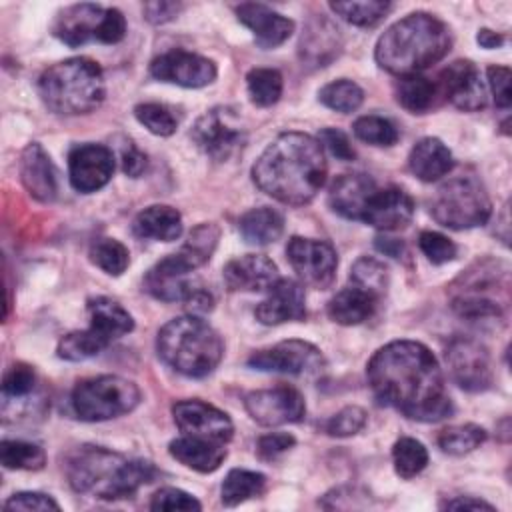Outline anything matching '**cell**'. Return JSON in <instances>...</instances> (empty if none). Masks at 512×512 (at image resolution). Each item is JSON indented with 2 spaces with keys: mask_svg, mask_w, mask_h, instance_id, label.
Instances as JSON below:
<instances>
[{
  "mask_svg": "<svg viewBox=\"0 0 512 512\" xmlns=\"http://www.w3.org/2000/svg\"><path fill=\"white\" fill-rule=\"evenodd\" d=\"M376 400L418 422L452 414V400L436 356L414 340H394L374 352L366 366Z\"/></svg>",
  "mask_w": 512,
  "mask_h": 512,
  "instance_id": "1",
  "label": "cell"
},
{
  "mask_svg": "<svg viewBox=\"0 0 512 512\" xmlns=\"http://www.w3.org/2000/svg\"><path fill=\"white\" fill-rule=\"evenodd\" d=\"M326 154L318 138L284 132L274 138L252 166L254 184L274 200L290 206L308 204L324 186Z\"/></svg>",
  "mask_w": 512,
  "mask_h": 512,
  "instance_id": "2",
  "label": "cell"
},
{
  "mask_svg": "<svg viewBox=\"0 0 512 512\" xmlns=\"http://www.w3.org/2000/svg\"><path fill=\"white\" fill-rule=\"evenodd\" d=\"M158 470L152 462L126 458L102 446H80L66 460V478L74 492L100 500L132 498L140 486L152 482Z\"/></svg>",
  "mask_w": 512,
  "mask_h": 512,
  "instance_id": "3",
  "label": "cell"
},
{
  "mask_svg": "<svg viewBox=\"0 0 512 512\" xmlns=\"http://www.w3.org/2000/svg\"><path fill=\"white\" fill-rule=\"evenodd\" d=\"M452 46L448 26L432 14L414 12L394 22L376 42L374 58L396 76L418 74L440 62Z\"/></svg>",
  "mask_w": 512,
  "mask_h": 512,
  "instance_id": "4",
  "label": "cell"
},
{
  "mask_svg": "<svg viewBox=\"0 0 512 512\" xmlns=\"http://www.w3.org/2000/svg\"><path fill=\"white\" fill-rule=\"evenodd\" d=\"M38 94L48 110L78 116L96 110L106 96V80L98 62L86 56L66 58L38 78Z\"/></svg>",
  "mask_w": 512,
  "mask_h": 512,
  "instance_id": "5",
  "label": "cell"
},
{
  "mask_svg": "<svg viewBox=\"0 0 512 512\" xmlns=\"http://www.w3.org/2000/svg\"><path fill=\"white\" fill-rule=\"evenodd\" d=\"M164 364L188 378L208 376L224 356L220 334L202 318L188 314L166 322L156 338Z\"/></svg>",
  "mask_w": 512,
  "mask_h": 512,
  "instance_id": "6",
  "label": "cell"
},
{
  "mask_svg": "<svg viewBox=\"0 0 512 512\" xmlns=\"http://www.w3.org/2000/svg\"><path fill=\"white\" fill-rule=\"evenodd\" d=\"M508 288V266L494 258H480L450 282V306L470 322H500L508 304Z\"/></svg>",
  "mask_w": 512,
  "mask_h": 512,
  "instance_id": "7",
  "label": "cell"
},
{
  "mask_svg": "<svg viewBox=\"0 0 512 512\" xmlns=\"http://www.w3.org/2000/svg\"><path fill=\"white\" fill-rule=\"evenodd\" d=\"M430 212L438 224L450 230H468L482 226L490 218L492 200L480 178L458 174L436 190Z\"/></svg>",
  "mask_w": 512,
  "mask_h": 512,
  "instance_id": "8",
  "label": "cell"
},
{
  "mask_svg": "<svg viewBox=\"0 0 512 512\" xmlns=\"http://www.w3.org/2000/svg\"><path fill=\"white\" fill-rule=\"evenodd\" d=\"M140 398V388L132 380L114 374L92 376L74 386L72 410L84 422H104L132 412Z\"/></svg>",
  "mask_w": 512,
  "mask_h": 512,
  "instance_id": "9",
  "label": "cell"
},
{
  "mask_svg": "<svg viewBox=\"0 0 512 512\" xmlns=\"http://www.w3.org/2000/svg\"><path fill=\"white\" fill-rule=\"evenodd\" d=\"M52 32L70 48H78L92 40L100 44H118L126 36V18L116 8L74 4L58 12Z\"/></svg>",
  "mask_w": 512,
  "mask_h": 512,
  "instance_id": "10",
  "label": "cell"
},
{
  "mask_svg": "<svg viewBox=\"0 0 512 512\" xmlns=\"http://www.w3.org/2000/svg\"><path fill=\"white\" fill-rule=\"evenodd\" d=\"M196 146L212 160L224 162L246 146V128L240 116L228 106H214L206 110L190 132Z\"/></svg>",
  "mask_w": 512,
  "mask_h": 512,
  "instance_id": "11",
  "label": "cell"
},
{
  "mask_svg": "<svg viewBox=\"0 0 512 512\" xmlns=\"http://www.w3.org/2000/svg\"><path fill=\"white\" fill-rule=\"evenodd\" d=\"M248 366L262 372H280L292 376H318L326 368V360L310 342L282 340L270 348H262L248 358Z\"/></svg>",
  "mask_w": 512,
  "mask_h": 512,
  "instance_id": "12",
  "label": "cell"
},
{
  "mask_svg": "<svg viewBox=\"0 0 512 512\" xmlns=\"http://www.w3.org/2000/svg\"><path fill=\"white\" fill-rule=\"evenodd\" d=\"M446 364L452 380L466 392H484L494 382L490 354L474 338H452L446 348Z\"/></svg>",
  "mask_w": 512,
  "mask_h": 512,
  "instance_id": "13",
  "label": "cell"
},
{
  "mask_svg": "<svg viewBox=\"0 0 512 512\" xmlns=\"http://www.w3.org/2000/svg\"><path fill=\"white\" fill-rule=\"evenodd\" d=\"M286 256L296 276L314 288H328L336 278L338 254L326 240L292 236L286 246Z\"/></svg>",
  "mask_w": 512,
  "mask_h": 512,
  "instance_id": "14",
  "label": "cell"
},
{
  "mask_svg": "<svg viewBox=\"0 0 512 512\" xmlns=\"http://www.w3.org/2000/svg\"><path fill=\"white\" fill-rule=\"evenodd\" d=\"M244 408L260 426L294 424L306 416L304 398L292 386H274L248 392L244 396Z\"/></svg>",
  "mask_w": 512,
  "mask_h": 512,
  "instance_id": "15",
  "label": "cell"
},
{
  "mask_svg": "<svg viewBox=\"0 0 512 512\" xmlns=\"http://www.w3.org/2000/svg\"><path fill=\"white\" fill-rule=\"evenodd\" d=\"M196 268L178 252L156 262L144 276V290L162 302H188L202 286L190 278Z\"/></svg>",
  "mask_w": 512,
  "mask_h": 512,
  "instance_id": "16",
  "label": "cell"
},
{
  "mask_svg": "<svg viewBox=\"0 0 512 512\" xmlns=\"http://www.w3.org/2000/svg\"><path fill=\"white\" fill-rule=\"evenodd\" d=\"M152 78L182 88H202L214 82L216 64L200 54L186 50H170L150 62Z\"/></svg>",
  "mask_w": 512,
  "mask_h": 512,
  "instance_id": "17",
  "label": "cell"
},
{
  "mask_svg": "<svg viewBox=\"0 0 512 512\" xmlns=\"http://www.w3.org/2000/svg\"><path fill=\"white\" fill-rule=\"evenodd\" d=\"M114 152L104 144H78L68 152V178L76 192L90 194L104 188L114 174Z\"/></svg>",
  "mask_w": 512,
  "mask_h": 512,
  "instance_id": "18",
  "label": "cell"
},
{
  "mask_svg": "<svg viewBox=\"0 0 512 512\" xmlns=\"http://www.w3.org/2000/svg\"><path fill=\"white\" fill-rule=\"evenodd\" d=\"M172 416L178 430L186 436L204 438L220 444H228L234 436V424L230 416L202 400L176 402L172 406Z\"/></svg>",
  "mask_w": 512,
  "mask_h": 512,
  "instance_id": "19",
  "label": "cell"
},
{
  "mask_svg": "<svg viewBox=\"0 0 512 512\" xmlns=\"http://www.w3.org/2000/svg\"><path fill=\"white\" fill-rule=\"evenodd\" d=\"M442 98L450 100L464 112H476L486 106V88L480 80V72L470 60H456L448 64L438 78Z\"/></svg>",
  "mask_w": 512,
  "mask_h": 512,
  "instance_id": "20",
  "label": "cell"
},
{
  "mask_svg": "<svg viewBox=\"0 0 512 512\" xmlns=\"http://www.w3.org/2000/svg\"><path fill=\"white\" fill-rule=\"evenodd\" d=\"M256 320L266 326H278L306 316V296L300 282L292 278H278L268 290V296L254 310Z\"/></svg>",
  "mask_w": 512,
  "mask_h": 512,
  "instance_id": "21",
  "label": "cell"
},
{
  "mask_svg": "<svg viewBox=\"0 0 512 512\" xmlns=\"http://www.w3.org/2000/svg\"><path fill=\"white\" fill-rule=\"evenodd\" d=\"M414 216V200L396 186L376 190L366 204L362 222L382 230L394 232L410 224Z\"/></svg>",
  "mask_w": 512,
  "mask_h": 512,
  "instance_id": "22",
  "label": "cell"
},
{
  "mask_svg": "<svg viewBox=\"0 0 512 512\" xmlns=\"http://www.w3.org/2000/svg\"><path fill=\"white\" fill-rule=\"evenodd\" d=\"M222 278L226 286L234 292H264L270 290L278 282L276 264L264 254H246L230 260Z\"/></svg>",
  "mask_w": 512,
  "mask_h": 512,
  "instance_id": "23",
  "label": "cell"
},
{
  "mask_svg": "<svg viewBox=\"0 0 512 512\" xmlns=\"http://www.w3.org/2000/svg\"><path fill=\"white\" fill-rule=\"evenodd\" d=\"M236 16L246 28L252 30L260 48H276L294 32V22L290 18L258 2H244L236 6Z\"/></svg>",
  "mask_w": 512,
  "mask_h": 512,
  "instance_id": "24",
  "label": "cell"
},
{
  "mask_svg": "<svg viewBox=\"0 0 512 512\" xmlns=\"http://www.w3.org/2000/svg\"><path fill=\"white\" fill-rule=\"evenodd\" d=\"M20 180L28 194L38 202H52L58 194L56 168L48 152L38 144L30 142L20 154Z\"/></svg>",
  "mask_w": 512,
  "mask_h": 512,
  "instance_id": "25",
  "label": "cell"
},
{
  "mask_svg": "<svg viewBox=\"0 0 512 512\" xmlns=\"http://www.w3.org/2000/svg\"><path fill=\"white\" fill-rule=\"evenodd\" d=\"M376 190V182L368 174H342L330 186L328 204L346 220H362L366 204Z\"/></svg>",
  "mask_w": 512,
  "mask_h": 512,
  "instance_id": "26",
  "label": "cell"
},
{
  "mask_svg": "<svg viewBox=\"0 0 512 512\" xmlns=\"http://www.w3.org/2000/svg\"><path fill=\"white\" fill-rule=\"evenodd\" d=\"M168 452L174 460L184 464L190 470H196L200 474H208L220 468V464L226 460V444L194 438V436H178L168 444Z\"/></svg>",
  "mask_w": 512,
  "mask_h": 512,
  "instance_id": "27",
  "label": "cell"
},
{
  "mask_svg": "<svg viewBox=\"0 0 512 512\" xmlns=\"http://www.w3.org/2000/svg\"><path fill=\"white\" fill-rule=\"evenodd\" d=\"M90 314V330L110 346L114 340L134 330V320L128 310L108 296H96L88 300Z\"/></svg>",
  "mask_w": 512,
  "mask_h": 512,
  "instance_id": "28",
  "label": "cell"
},
{
  "mask_svg": "<svg viewBox=\"0 0 512 512\" xmlns=\"http://www.w3.org/2000/svg\"><path fill=\"white\" fill-rule=\"evenodd\" d=\"M454 166L452 152L440 138L426 136L418 140L408 156L410 172L422 182H436Z\"/></svg>",
  "mask_w": 512,
  "mask_h": 512,
  "instance_id": "29",
  "label": "cell"
},
{
  "mask_svg": "<svg viewBox=\"0 0 512 512\" xmlns=\"http://www.w3.org/2000/svg\"><path fill=\"white\" fill-rule=\"evenodd\" d=\"M132 232L144 240L172 242L182 234V216L168 204H152L136 214Z\"/></svg>",
  "mask_w": 512,
  "mask_h": 512,
  "instance_id": "30",
  "label": "cell"
},
{
  "mask_svg": "<svg viewBox=\"0 0 512 512\" xmlns=\"http://www.w3.org/2000/svg\"><path fill=\"white\" fill-rule=\"evenodd\" d=\"M378 300L374 294L358 288V286H346L340 292H336L328 302V316L332 322L342 326H356L368 320L378 306Z\"/></svg>",
  "mask_w": 512,
  "mask_h": 512,
  "instance_id": "31",
  "label": "cell"
},
{
  "mask_svg": "<svg viewBox=\"0 0 512 512\" xmlns=\"http://www.w3.org/2000/svg\"><path fill=\"white\" fill-rule=\"evenodd\" d=\"M340 34L334 24L320 18L314 20L300 40V56L312 66H326L340 52Z\"/></svg>",
  "mask_w": 512,
  "mask_h": 512,
  "instance_id": "32",
  "label": "cell"
},
{
  "mask_svg": "<svg viewBox=\"0 0 512 512\" xmlns=\"http://www.w3.org/2000/svg\"><path fill=\"white\" fill-rule=\"evenodd\" d=\"M240 234L246 242L256 246H266L276 242L284 232V218L280 212L268 206L248 210L238 222Z\"/></svg>",
  "mask_w": 512,
  "mask_h": 512,
  "instance_id": "33",
  "label": "cell"
},
{
  "mask_svg": "<svg viewBox=\"0 0 512 512\" xmlns=\"http://www.w3.org/2000/svg\"><path fill=\"white\" fill-rule=\"evenodd\" d=\"M440 98L442 94L438 84L426 76L412 74V76H402L396 82V100L400 102V106H404L412 114L428 112L438 104Z\"/></svg>",
  "mask_w": 512,
  "mask_h": 512,
  "instance_id": "34",
  "label": "cell"
},
{
  "mask_svg": "<svg viewBox=\"0 0 512 512\" xmlns=\"http://www.w3.org/2000/svg\"><path fill=\"white\" fill-rule=\"evenodd\" d=\"M266 490V476L256 470L232 468L220 488L224 506H238L250 498L260 496Z\"/></svg>",
  "mask_w": 512,
  "mask_h": 512,
  "instance_id": "35",
  "label": "cell"
},
{
  "mask_svg": "<svg viewBox=\"0 0 512 512\" xmlns=\"http://www.w3.org/2000/svg\"><path fill=\"white\" fill-rule=\"evenodd\" d=\"M330 10L338 14L342 20L360 26L372 28L380 24L386 14L392 10L390 2L382 0H364V2H330Z\"/></svg>",
  "mask_w": 512,
  "mask_h": 512,
  "instance_id": "36",
  "label": "cell"
},
{
  "mask_svg": "<svg viewBox=\"0 0 512 512\" xmlns=\"http://www.w3.org/2000/svg\"><path fill=\"white\" fill-rule=\"evenodd\" d=\"M282 74L274 68H252L246 74V88L250 102L268 108L274 106L282 96Z\"/></svg>",
  "mask_w": 512,
  "mask_h": 512,
  "instance_id": "37",
  "label": "cell"
},
{
  "mask_svg": "<svg viewBox=\"0 0 512 512\" xmlns=\"http://www.w3.org/2000/svg\"><path fill=\"white\" fill-rule=\"evenodd\" d=\"M0 462L6 470H42L46 464V454L38 444L4 440L0 444Z\"/></svg>",
  "mask_w": 512,
  "mask_h": 512,
  "instance_id": "38",
  "label": "cell"
},
{
  "mask_svg": "<svg viewBox=\"0 0 512 512\" xmlns=\"http://www.w3.org/2000/svg\"><path fill=\"white\" fill-rule=\"evenodd\" d=\"M392 462L394 470L400 478H414L428 464V450L422 442L410 436H402L392 446Z\"/></svg>",
  "mask_w": 512,
  "mask_h": 512,
  "instance_id": "39",
  "label": "cell"
},
{
  "mask_svg": "<svg viewBox=\"0 0 512 512\" xmlns=\"http://www.w3.org/2000/svg\"><path fill=\"white\" fill-rule=\"evenodd\" d=\"M218 238H220L218 226L214 222H202L190 232L188 240L178 250V254L182 258H186L194 268H200L210 260V256L218 244Z\"/></svg>",
  "mask_w": 512,
  "mask_h": 512,
  "instance_id": "40",
  "label": "cell"
},
{
  "mask_svg": "<svg viewBox=\"0 0 512 512\" xmlns=\"http://www.w3.org/2000/svg\"><path fill=\"white\" fill-rule=\"evenodd\" d=\"M318 100L330 110L348 114L362 106L364 92L356 82L340 78V80H334V82H328L326 86H322L318 92Z\"/></svg>",
  "mask_w": 512,
  "mask_h": 512,
  "instance_id": "41",
  "label": "cell"
},
{
  "mask_svg": "<svg viewBox=\"0 0 512 512\" xmlns=\"http://www.w3.org/2000/svg\"><path fill=\"white\" fill-rule=\"evenodd\" d=\"M486 440V430L478 424L448 426L438 434V446L450 456H464Z\"/></svg>",
  "mask_w": 512,
  "mask_h": 512,
  "instance_id": "42",
  "label": "cell"
},
{
  "mask_svg": "<svg viewBox=\"0 0 512 512\" xmlns=\"http://www.w3.org/2000/svg\"><path fill=\"white\" fill-rule=\"evenodd\" d=\"M350 282L376 298H382L388 288V268L370 256H362L352 264Z\"/></svg>",
  "mask_w": 512,
  "mask_h": 512,
  "instance_id": "43",
  "label": "cell"
},
{
  "mask_svg": "<svg viewBox=\"0 0 512 512\" xmlns=\"http://www.w3.org/2000/svg\"><path fill=\"white\" fill-rule=\"evenodd\" d=\"M104 348H108L90 328L76 330L60 338L58 342V356L68 362H82L92 356H98Z\"/></svg>",
  "mask_w": 512,
  "mask_h": 512,
  "instance_id": "44",
  "label": "cell"
},
{
  "mask_svg": "<svg viewBox=\"0 0 512 512\" xmlns=\"http://www.w3.org/2000/svg\"><path fill=\"white\" fill-rule=\"evenodd\" d=\"M90 260L106 274L120 276L130 264V252L114 238H100L90 246Z\"/></svg>",
  "mask_w": 512,
  "mask_h": 512,
  "instance_id": "45",
  "label": "cell"
},
{
  "mask_svg": "<svg viewBox=\"0 0 512 512\" xmlns=\"http://www.w3.org/2000/svg\"><path fill=\"white\" fill-rule=\"evenodd\" d=\"M354 136L366 144L372 146H392L398 142V130L396 126L382 116H360L354 126Z\"/></svg>",
  "mask_w": 512,
  "mask_h": 512,
  "instance_id": "46",
  "label": "cell"
},
{
  "mask_svg": "<svg viewBox=\"0 0 512 512\" xmlns=\"http://www.w3.org/2000/svg\"><path fill=\"white\" fill-rule=\"evenodd\" d=\"M36 388V372L24 362L12 364L2 378L4 402H20L28 398Z\"/></svg>",
  "mask_w": 512,
  "mask_h": 512,
  "instance_id": "47",
  "label": "cell"
},
{
  "mask_svg": "<svg viewBox=\"0 0 512 512\" xmlns=\"http://www.w3.org/2000/svg\"><path fill=\"white\" fill-rule=\"evenodd\" d=\"M136 120L156 136H170L178 128V120L170 108L158 102H144L134 108Z\"/></svg>",
  "mask_w": 512,
  "mask_h": 512,
  "instance_id": "48",
  "label": "cell"
},
{
  "mask_svg": "<svg viewBox=\"0 0 512 512\" xmlns=\"http://www.w3.org/2000/svg\"><path fill=\"white\" fill-rule=\"evenodd\" d=\"M368 414L360 406H346L324 422V432L334 438H348L366 426Z\"/></svg>",
  "mask_w": 512,
  "mask_h": 512,
  "instance_id": "49",
  "label": "cell"
},
{
  "mask_svg": "<svg viewBox=\"0 0 512 512\" xmlns=\"http://www.w3.org/2000/svg\"><path fill=\"white\" fill-rule=\"evenodd\" d=\"M418 246L432 264H446V262L454 260L458 254L456 244L448 236H444L440 232H432V230H424L420 234Z\"/></svg>",
  "mask_w": 512,
  "mask_h": 512,
  "instance_id": "50",
  "label": "cell"
},
{
  "mask_svg": "<svg viewBox=\"0 0 512 512\" xmlns=\"http://www.w3.org/2000/svg\"><path fill=\"white\" fill-rule=\"evenodd\" d=\"M150 510H202V504L180 488L164 486L152 494Z\"/></svg>",
  "mask_w": 512,
  "mask_h": 512,
  "instance_id": "51",
  "label": "cell"
},
{
  "mask_svg": "<svg viewBox=\"0 0 512 512\" xmlns=\"http://www.w3.org/2000/svg\"><path fill=\"white\" fill-rule=\"evenodd\" d=\"M296 444V438L288 432H270L258 438L256 442V454L264 462H272L284 452H288Z\"/></svg>",
  "mask_w": 512,
  "mask_h": 512,
  "instance_id": "52",
  "label": "cell"
},
{
  "mask_svg": "<svg viewBox=\"0 0 512 512\" xmlns=\"http://www.w3.org/2000/svg\"><path fill=\"white\" fill-rule=\"evenodd\" d=\"M6 510H60V504L42 492H16L4 502Z\"/></svg>",
  "mask_w": 512,
  "mask_h": 512,
  "instance_id": "53",
  "label": "cell"
},
{
  "mask_svg": "<svg viewBox=\"0 0 512 512\" xmlns=\"http://www.w3.org/2000/svg\"><path fill=\"white\" fill-rule=\"evenodd\" d=\"M318 142L322 144V148H326L338 160L348 162V160L356 158V152H354L348 136L342 130H338V128H324V130H320Z\"/></svg>",
  "mask_w": 512,
  "mask_h": 512,
  "instance_id": "54",
  "label": "cell"
},
{
  "mask_svg": "<svg viewBox=\"0 0 512 512\" xmlns=\"http://www.w3.org/2000/svg\"><path fill=\"white\" fill-rule=\"evenodd\" d=\"M488 74V84L494 96V104L498 108H508L512 102V92H510V68L506 66H490L486 70Z\"/></svg>",
  "mask_w": 512,
  "mask_h": 512,
  "instance_id": "55",
  "label": "cell"
},
{
  "mask_svg": "<svg viewBox=\"0 0 512 512\" xmlns=\"http://www.w3.org/2000/svg\"><path fill=\"white\" fill-rule=\"evenodd\" d=\"M120 164L124 174L138 178L146 170V156L136 148L132 140H124L120 146Z\"/></svg>",
  "mask_w": 512,
  "mask_h": 512,
  "instance_id": "56",
  "label": "cell"
},
{
  "mask_svg": "<svg viewBox=\"0 0 512 512\" xmlns=\"http://www.w3.org/2000/svg\"><path fill=\"white\" fill-rule=\"evenodd\" d=\"M182 10V4L180 2H166V0H160V2H146L142 12H144V18L150 22V24H166L170 20H174Z\"/></svg>",
  "mask_w": 512,
  "mask_h": 512,
  "instance_id": "57",
  "label": "cell"
},
{
  "mask_svg": "<svg viewBox=\"0 0 512 512\" xmlns=\"http://www.w3.org/2000/svg\"><path fill=\"white\" fill-rule=\"evenodd\" d=\"M442 508H446V510H490V512L496 510L492 504H488L480 498H474V496H456L452 500H446L442 504Z\"/></svg>",
  "mask_w": 512,
  "mask_h": 512,
  "instance_id": "58",
  "label": "cell"
},
{
  "mask_svg": "<svg viewBox=\"0 0 512 512\" xmlns=\"http://www.w3.org/2000/svg\"><path fill=\"white\" fill-rule=\"evenodd\" d=\"M374 244H376V248H378L380 252H384L386 256H392V258H400V254L404 252V244H402L398 238L378 236Z\"/></svg>",
  "mask_w": 512,
  "mask_h": 512,
  "instance_id": "59",
  "label": "cell"
},
{
  "mask_svg": "<svg viewBox=\"0 0 512 512\" xmlns=\"http://www.w3.org/2000/svg\"><path fill=\"white\" fill-rule=\"evenodd\" d=\"M504 34L500 32H494L490 28H480L478 34H476V42L482 46V48H500L504 44Z\"/></svg>",
  "mask_w": 512,
  "mask_h": 512,
  "instance_id": "60",
  "label": "cell"
}]
</instances>
